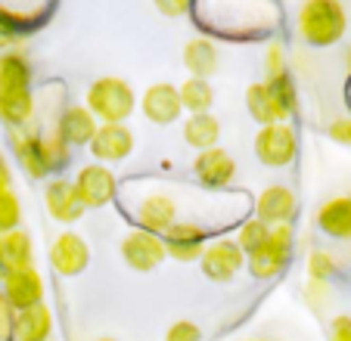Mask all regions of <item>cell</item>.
Wrapping results in <instances>:
<instances>
[{
	"mask_svg": "<svg viewBox=\"0 0 351 341\" xmlns=\"http://www.w3.org/2000/svg\"><path fill=\"white\" fill-rule=\"evenodd\" d=\"M50 264H53V270L62 276H78V273H84V267L90 264V249H87V242L78 233L66 230L50 245Z\"/></svg>",
	"mask_w": 351,
	"mask_h": 341,
	"instance_id": "7c38bea8",
	"label": "cell"
},
{
	"mask_svg": "<svg viewBox=\"0 0 351 341\" xmlns=\"http://www.w3.org/2000/svg\"><path fill=\"white\" fill-rule=\"evenodd\" d=\"M289 257H292V227L280 223V227H271L267 242L255 255L245 257V267H249V273L255 279H274V276H280L289 267Z\"/></svg>",
	"mask_w": 351,
	"mask_h": 341,
	"instance_id": "3957f363",
	"label": "cell"
},
{
	"mask_svg": "<svg viewBox=\"0 0 351 341\" xmlns=\"http://www.w3.org/2000/svg\"><path fill=\"white\" fill-rule=\"evenodd\" d=\"M330 137L336 140V143H348L351 146V121H332Z\"/></svg>",
	"mask_w": 351,
	"mask_h": 341,
	"instance_id": "e575fe53",
	"label": "cell"
},
{
	"mask_svg": "<svg viewBox=\"0 0 351 341\" xmlns=\"http://www.w3.org/2000/svg\"><path fill=\"white\" fill-rule=\"evenodd\" d=\"M90 152L97 158V164H115L125 162L134 152V134L128 125H103L97 127L90 140Z\"/></svg>",
	"mask_w": 351,
	"mask_h": 341,
	"instance_id": "9c48e42d",
	"label": "cell"
},
{
	"mask_svg": "<svg viewBox=\"0 0 351 341\" xmlns=\"http://www.w3.org/2000/svg\"><path fill=\"white\" fill-rule=\"evenodd\" d=\"M75 196H78V205L81 208H103L115 199V184L112 170L106 164H87V168L78 170V180H75Z\"/></svg>",
	"mask_w": 351,
	"mask_h": 341,
	"instance_id": "8992f818",
	"label": "cell"
},
{
	"mask_svg": "<svg viewBox=\"0 0 351 341\" xmlns=\"http://www.w3.org/2000/svg\"><path fill=\"white\" fill-rule=\"evenodd\" d=\"M121 257H125V264L131 270L149 273V270L159 267L168 255H165L162 236H153V233H146V230H131L121 239Z\"/></svg>",
	"mask_w": 351,
	"mask_h": 341,
	"instance_id": "52a82bcc",
	"label": "cell"
},
{
	"mask_svg": "<svg viewBox=\"0 0 351 341\" xmlns=\"http://www.w3.org/2000/svg\"><path fill=\"white\" fill-rule=\"evenodd\" d=\"M156 7H159V13H165V16H180V13H186V3H165V0H159V3H156Z\"/></svg>",
	"mask_w": 351,
	"mask_h": 341,
	"instance_id": "8d00e7d4",
	"label": "cell"
},
{
	"mask_svg": "<svg viewBox=\"0 0 351 341\" xmlns=\"http://www.w3.org/2000/svg\"><path fill=\"white\" fill-rule=\"evenodd\" d=\"M332 341H351V316H336L330 326Z\"/></svg>",
	"mask_w": 351,
	"mask_h": 341,
	"instance_id": "d6a6232c",
	"label": "cell"
},
{
	"mask_svg": "<svg viewBox=\"0 0 351 341\" xmlns=\"http://www.w3.org/2000/svg\"><path fill=\"white\" fill-rule=\"evenodd\" d=\"M97 341H115V338H97Z\"/></svg>",
	"mask_w": 351,
	"mask_h": 341,
	"instance_id": "ab89813d",
	"label": "cell"
},
{
	"mask_svg": "<svg viewBox=\"0 0 351 341\" xmlns=\"http://www.w3.org/2000/svg\"><path fill=\"white\" fill-rule=\"evenodd\" d=\"M22 223V205L13 190H0V236L19 230Z\"/></svg>",
	"mask_w": 351,
	"mask_h": 341,
	"instance_id": "f1b7e54d",
	"label": "cell"
},
{
	"mask_svg": "<svg viewBox=\"0 0 351 341\" xmlns=\"http://www.w3.org/2000/svg\"><path fill=\"white\" fill-rule=\"evenodd\" d=\"M265 87H267V93L274 97V103H277L280 121L286 125V118L295 112V84H292V78L289 75H280V78L265 81Z\"/></svg>",
	"mask_w": 351,
	"mask_h": 341,
	"instance_id": "484cf974",
	"label": "cell"
},
{
	"mask_svg": "<svg viewBox=\"0 0 351 341\" xmlns=\"http://www.w3.org/2000/svg\"><path fill=\"white\" fill-rule=\"evenodd\" d=\"M44 205H47V214L62 223H72L84 214V208L78 205V196H75L72 180H62V177L50 180L44 186Z\"/></svg>",
	"mask_w": 351,
	"mask_h": 341,
	"instance_id": "2e32d148",
	"label": "cell"
},
{
	"mask_svg": "<svg viewBox=\"0 0 351 341\" xmlns=\"http://www.w3.org/2000/svg\"><path fill=\"white\" fill-rule=\"evenodd\" d=\"M292 214H295V196L289 186H267L255 199V220H261L265 227L289 223Z\"/></svg>",
	"mask_w": 351,
	"mask_h": 341,
	"instance_id": "5bb4252c",
	"label": "cell"
},
{
	"mask_svg": "<svg viewBox=\"0 0 351 341\" xmlns=\"http://www.w3.org/2000/svg\"><path fill=\"white\" fill-rule=\"evenodd\" d=\"M0 341H10V338H0Z\"/></svg>",
	"mask_w": 351,
	"mask_h": 341,
	"instance_id": "b9f144b4",
	"label": "cell"
},
{
	"mask_svg": "<svg viewBox=\"0 0 351 341\" xmlns=\"http://www.w3.org/2000/svg\"><path fill=\"white\" fill-rule=\"evenodd\" d=\"M184 66H186V72H190L193 78L208 81V75H215V68H218V50H215L212 40H208V38L186 40V47H184Z\"/></svg>",
	"mask_w": 351,
	"mask_h": 341,
	"instance_id": "7402d4cb",
	"label": "cell"
},
{
	"mask_svg": "<svg viewBox=\"0 0 351 341\" xmlns=\"http://www.w3.org/2000/svg\"><path fill=\"white\" fill-rule=\"evenodd\" d=\"M16 44H19V38H16V34L10 31V28L3 25V22H0V53H10Z\"/></svg>",
	"mask_w": 351,
	"mask_h": 341,
	"instance_id": "d590c367",
	"label": "cell"
},
{
	"mask_svg": "<svg viewBox=\"0 0 351 341\" xmlns=\"http://www.w3.org/2000/svg\"><path fill=\"white\" fill-rule=\"evenodd\" d=\"M295 131L289 125H267L255 137V155L267 168H286L295 162Z\"/></svg>",
	"mask_w": 351,
	"mask_h": 341,
	"instance_id": "5b68a950",
	"label": "cell"
},
{
	"mask_svg": "<svg viewBox=\"0 0 351 341\" xmlns=\"http://www.w3.org/2000/svg\"><path fill=\"white\" fill-rule=\"evenodd\" d=\"M10 329H13V310H10L7 298L0 292V338H10Z\"/></svg>",
	"mask_w": 351,
	"mask_h": 341,
	"instance_id": "836d02e7",
	"label": "cell"
},
{
	"mask_svg": "<svg viewBox=\"0 0 351 341\" xmlns=\"http://www.w3.org/2000/svg\"><path fill=\"white\" fill-rule=\"evenodd\" d=\"M53 332V314L47 304L28 307L13 314V329H10V341H47Z\"/></svg>",
	"mask_w": 351,
	"mask_h": 341,
	"instance_id": "e0dca14e",
	"label": "cell"
},
{
	"mask_svg": "<svg viewBox=\"0 0 351 341\" xmlns=\"http://www.w3.org/2000/svg\"><path fill=\"white\" fill-rule=\"evenodd\" d=\"M162 242H165V255L174 261H199L202 249H206V230L199 227L196 220H180L174 223L168 233H162Z\"/></svg>",
	"mask_w": 351,
	"mask_h": 341,
	"instance_id": "30bf717a",
	"label": "cell"
},
{
	"mask_svg": "<svg viewBox=\"0 0 351 341\" xmlns=\"http://www.w3.org/2000/svg\"><path fill=\"white\" fill-rule=\"evenodd\" d=\"M199 261H202V273L212 282H230L245 267V255L239 251L237 239L230 236H218L212 242H206Z\"/></svg>",
	"mask_w": 351,
	"mask_h": 341,
	"instance_id": "277c9868",
	"label": "cell"
},
{
	"mask_svg": "<svg viewBox=\"0 0 351 341\" xmlns=\"http://www.w3.org/2000/svg\"><path fill=\"white\" fill-rule=\"evenodd\" d=\"M32 90V66L25 53L10 50L0 53V93H22Z\"/></svg>",
	"mask_w": 351,
	"mask_h": 341,
	"instance_id": "ffe728a7",
	"label": "cell"
},
{
	"mask_svg": "<svg viewBox=\"0 0 351 341\" xmlns=\"http://www.w3.org/2000/svg\"><path fill=\"white\" fill-rule=\"evenodd\" d=\"M10 146H13V155L19 162V168L25 170L32 180H44L47 168L44 158H40V134L34 131H13L10 134Z\"/></svg>",
	"mask_w": 351,
	"mask_h": 341,
	"instance_id": "d6986e66",
	"label": "cell"
},
{
	"mask_svg": "<svg viewBox=\"0 0 351 341\" xmlns=\"http://www.w3.org/2000/svg\"><path fill=\"white\" fill-rule=\"evenodd\" d=\"M40 158H44L47 174L62 170L69 164V146L60 140V134H40Z\"/></svg>",
	"mask_w": 351,
	"mask_h": 341,
	"instance_id": "83f0119b",
	"label": "cell"
},
{
	"mask_svg": "<svg viewBox=\"0 0 351 341\" xmlns=\"http://www.w3.org/2000/svg\"><path fill=\"white\" fill-rule=\"evenodd\" d=\"M140 103V112H143L146 121H153V125H174V121L184 115L180 109V97H178V87L174 84H149L143 90V97L137 99Z\"/></svg>",
	"mask_w": 351,
	"mask_h": 341,
	"instance_id": "ba28073f",
	"label": "cell"
},
{
	"mask_svg": "<svg viewBox=\"0 0 351 341\" xmlns=\"http://www.w3.org/2000/svg\"><path fill=\"white\" fill-rule=\"evenodd\" d=\"M245 109H249V115H252L261 127L283 125V121H280V112H277V103H274V97L267 93L265 81H261V84H249V90H245Z\"/></svg>",
	"mask_w": 351,
	"mask_h": 341,
	"instance_id": "d4e9b609",
	"label": "cell"
},
{
	"mask_svg": "<svg viewBox=\"0 0 351 341\" xmlns=\"http://www.w3.org/2000/svg\"><path fill=\"white\" fill-rule=\"evenodd\" d=\"M97 127H99L97 118H93L84 105H69V109L62 112L60 125H56V134H60V140L66 146H90Z\"/></svg>",
	"mask_w": 351,
	"mask_h": 341,
	"instance_id": "ac0fdd59",
	"label": "cell"
},
{
	"mask_svg": "<svg viewBox=\"0 0 351 341\" xmlns=\"http://www.w3.org/2000/svg\"><path fill=\"white\" fill-rule=\"evenodd\" d=\"M193 174L206 190H224L230 186V180L237 177V162L233 155H227L224 149H206L193 158Z\"/></svg>",
	"mask_w": 351,
	"mask_h": 341,
	"instance_id": "8fae6325",
	"label": "cell"
},
{
	"mask_svg": "<svg viewBox=\"0 0 351 341\" xmlns=\"http://www.w3.org/2000/svg\"><path fill=\"white\" fill-rule=\"evenodd\" d=\"M255 341H267V338H255Z\"/></svg>",
	"mask_w": 351,
	"mask_h": 341,
	"instance_id": "60d3db41",
	"label": "cell"
},
{
	"mask_svg": "<svg viewBox=\"0 0 351 341\" xmlns=\"http://www.w3.org/2000/svg\"><path fill=\"white\" fill-rule=\"evenodd\" d=\"M0 292H3V298H7L13 314L44 304V279H40V273L34 267L19 270V273H13L10 279H3V289Z\"/></svg>",
	"mask_w": 351,
	"mask_h": 341,
	"instance_id": "4fadbf2b",
	"label": "cell"
},
{
	"mask_svg": "<svg viewBox=\"0 0 351 341\" xmlns=\"http://www.w3.org/2000/svg\"><path fill=\"white\" fill-rule=\"evenodd\" d=\"M218 137H221V121L215 118L212 112H206V115H190V118L184 121V140L193 149H199V152L215 149Z\"/></svg>",
	"mask_w": 351,
	"mask_h": 341,
	"instance_id": "603a6c76",
	"label": "cell"
},
{
	"mask_svg": "<svg viewBox=\"0 0 351 341\" xmlns=\"http://www.w3.org/2000/svg\"><path fill=\"white\" fill-rule=\"evenodd\" d=\"M28 267H34L32 236L25 230H13L7 236H0V282Z\"/></svg>",
	"mask_w": 351,
	"mask_h": 341,
	"instance_id": "9a60e30c",
	"label": "cell"
},
{
	"mask_svg": "<svg viewBox=\"0 0 351 341\" xmlns=\"http://www.w3.org/2000/svg\"><path fill=\"white\" fill-rule=\"evenodd\" d=\"M345 62H348V68H351V50H348V56H345Z\"/></svg>",
	"mask_w": 351,
	"mask_h": 341,
	"instance_id": "f35d334b",
	"label": "cell"
},
{
	"mask_svg": "<svg viewBox=\"0 0 351 341\" xmlns=\"http://www.w3.org/2000/svg\"><path fill=\"white\" fill-rule=\"evenodd\" d=\"M165 341H202V329L190 320H178L165 332Z\"/></svg>",
	"mask_w": 351,
	"mask_h": 341,
	"instance_id": "1f68e13d",
	"label": "cell"
},
{
	"mask_svg": "<svg viewBox=\"0 0 351 341\" xmlns=\"http://www.w3.org/2000/svg\"><path fill=\"white\" fill-rule=\"evenodd\" d=\"M267 236H271V227H265L261 220H255V217H249V220L239 223V233H237V245L239 251H243L245 257L255 255V251L261 249V245L267 242Z\"/></svg>",
	"mask_w": 351,
	"mask_h": 341,
	"instance_id": "4316f807",
	"label": "cell"
},
{
	"mask_svg": "<svg viewBox=\"0 0 351 341\" xmlns=\"http://www.w3.org/2000/svg\"><path fill=\"white\" fill-rule=\"evenodd\" d=\"M345 31V10L336 0H308L298 10V34L311 47H330Z\"/></svg>",
	"mask_w": 351,
	"mask_h": 341,
	"instance_id": "7a4b0ae2",
	"label": "cell"
},
{
	"mask_svg": "<svg viewBox=\"0 0 351 341\" xmlns=\"http://www.w3.org/2000/svg\"><path fill=\"white\" fill-rule=\"evenodd\" d=\"M84 109L90 112L97 121H103V125H121V121H128L134 115L137 97H134L128 81L106 75V78H97L90 87H87Z\"/></svg>",
	"mask_w": 351,
	"mask_h": 341,
	"instance_id": "6da1fadb",
	"label": "cell"
},
{
	"mask_svg": "<svg viewBox=\"0 0 351 341\" xmlns=\"http://www.w3.org/2000/svg\"><path fill=\"white\" fill-rule=\"evenodd\" d=\"M308 273H311V282H326L336 273V261H332L326 251H314V255L308 257Z\"/></svg>",
	"mask_w": 351,
	"mask_h": 341,
	"instance_id": "4dcf8cb0",
	"label": "cell"
},
{
	"mask_svg": "<svg viewBox=\"0 0 351 341\" xmlns=\"http://www.w3.org/2000/svg\"><path fill=\"white\" fill-rule=\"evenodd\" d=\"M178 97H180V109L190 112V115H206L215 103L212 84L202 78H186L184 84L178 87Z\"/></svg>",
	"mask_w": 351,
	"mask_h": 341,
	"instance_id": "cb8c5ba5",
	"label": "cell"
},
{
	"mask_svg": "<svg viewBox=\"0 0 351 341\" xmlns=\"http://www.w3.org/2000/svg\"><path fill=\"white\" fill-rule=\"evenodd\" d=\"M265 75H267V81L280 78V75H289V68H286V50H283V44H277V40H274L265 53Z\"/></svg>",
	"mask_w": 351,
	"mask_h": 341,
	"instance_id": "f546056e",
	"label": "cell"
},
{
	"mask_svg": "<svg viewBox=\"0 0 351 341\" xmlns=\"http://www.w3.org/2000/svg\"><path fill=\"white\" fill-rule=\"evenodd\" d=\"M317 227L332 239H351V199L339 196L320 205Z\"/></svg>",
	"mask_w": 351,
	"mask_h": 341,
	"instance_id": "44dd1931",
	"label": "cell"
},
{
	"mask_svg": "<svg viewBox=\"0 0 351 341\" xmlns=\"http://www.w3.org/2000/svg\"><path fill=\"white\" fill-rule=\"evenodd\" d=\"M0 190H13V174H10L3 158H0Z\"/></svg>",
	"mask_w": 351,
	"mask_h": 341,
	"instance_id": "74e56055",
	"label": "cell"
}]
</instances>
